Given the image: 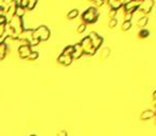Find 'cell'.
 <instances>
[{
    "mask_svg": "<svg viewBox=\"0 0 156 136\" xmlns=\"http://www.w3.org/2000/svg\"><path fill=\"white\" fill-rule=\"evenodd\" d=\"M82 18H83V20H84L85 22H87V23L95 22L98 19V11H97V9L93 8V7L88 8L86 11L83 13Z\"/></svg>",
    "mask_w": 156,
    "mask_h": 136,
    "instance_id": "6da1fadb",
    "label": "cell"
},
{
    "mask_svg": "<svg viewBox=\"0 0 156 136\" xmlns=\"http://www.w3.org/2000/svg\"><path fill=\"white\" fill-rule=\"evenodd\" d=\"M49 35H50V31L48 30V28L46 26H40L33 31L32 38L39 39V41H46V39H48Z\"/></svg>",
    "mask_w": 156,
    "mask_h": 136,
    "instance_id": "7a4b0ae2",
    "label": "cell"
},
{
    "mask_svg": "<svg viewBox=\"0 0 156 136\" xmlns=\"http://www.w3.org/2000/svg\"><path fill=\"white\" fill-rule=\"evenodd\" d=\"M88 37L90 38V41H91V45H92V47L95 48L96 50L101 46V44L103 42V38L100 36V35H98L96 32H91L89 33V35H88Z\"/></svg>",
    "mask_w": 156,
    "mask_h": 136,
    "instance_id": "3957f363",
    "label": "cell"
},
{
    "mask_svg": "<svg viewBox=\"0 0 156 136\" xmlns=\"http://www.w3.org/2000/svg\"><path fill=\"white\" fill-rule=\"evenodd\" d=\"M141 4V1H127L126 3H124V11L128 13H134L136 10H138L139 6Z\"/></svg>",
    "mask_w": 156,
    "mask_h": 136,
    "instance_id": "277c9868",
    "label": "cell"
},
{
    "mask_svg": "<svg viewBox=\"0 0 156 136\" xmlns=\"http://www.w3.org/2000/svg\"><path fill=\"white\" fill-rule=\"evenodd\" d=\"M153 4H154V1H152V0H145V1H142L141 4L139 6L138 10L141 13L143 14H147L151 11V9H152L153 7Z\"/></svg>",
    "mask_w": 156,
    "mask_h": 136,
    "instance_id": "5b68a950",
    "label": "cell"
},
{
    "mask_svg": "<svg viewBox=\"0 0 156 136\" xmlns=\"http://www.w3.org/2000/svg\"><path fill=\"white\" fill-rule=\"evenodd\" d=\"M18 52H19L20 58L28 59L29 54L32 52V50H31V47L29 45H21V46H19V48H18Z\"/></svg>",
    "mask_w": 156,
    "mask_h": 136,
    "instance_id": "8992f818",
    "label": "cell"
},
{
    "mask_svg": "<svg viewBox=\"0 0 156 136\" xmlns=\"http://www.w3.org/2000/svg\"><path fill=\"white\" fill-rule=\"evenodd\" d=\"M73 48H74V51L72 52V54H71L72 60H73V59H79V58H81L82 54L84 53V51H83V48H82V46L80 45V43L73 45Z\"/></svg>",
    "mask_w": 156,
    "mask_h": 136,
    "instance_id": "52a82bcc",
    "label": "cell"
},
{
    "mask_svg": "<svg viewBox=\"0 0 156 136\" xmlns=\"http://www.w3.org/2000/svg\"><path fill=\"white\" fill-rule=\"evenodd\" d=\"M153 116H155L154 111H152V110H145V111H143V112L141 113V115H140V118H141V120H147V119L152 118Z\"/></svg>",
    "mask_w": 156,
    "mask_h": 136,
    "instance_id": "ba28073f",
    "label": "cell"
},
{
    "mask_svg": "<svg viewBox=\"0 0 156 136\" xmlns=\"http://www.w3.org/2000/svg\"><path fill=\"white\" fill-rule=\"evenodd\" d=\"M107 3H108V6L111 7L112 10H116V11L118 9H120L124 4V2L119 1V0H111V1H108Z\"/></svg>",
    "mask_w": 156,
    "mask_h": 136,
    "instance_id": "9c48e42d",
    "label": "cell"
},
{
    "mask_svg": "<svg viewBox=\"0 0 156 136\" xmlns=\"http://www.w3.org/2000/svg\"><path fill=\"white\" fill-rule=\"evenodd\" d=\"M149 21V18L147 16H142V17H140L138 19V21H137V26L140 27V28H144L145 26H147V23Z\"/></svg>",
    "mask_w": 156,
    "mask_h": 136,
    "instance_id": "30bf717a",
    "label": "cell"
},
{
    "mask_svg": "<svg viewBox=\"0 0 156 136\" xmlns=\"http://www.w3.org/2000/svg\"><path fill=\"white\" fill-rule=\"evenodd\" d=\"M6 51H7V44L4 42L0 43V60H2L6 55Z\"/></svg>",
    "mask_w": 156,
    "mask_h": 136,
    "instance_id": "8fae6325",
    "label": "cell"
},
{
    "mask_svg": "<svg viewBox=\"0 0 156 136\" xmlns=\"http://www.w3.org/2000/svg\"><path fill=\"white\" fill-rule=\"evenodd\" d=\"M24 10H25V9L21 8L20 6H16V9H15V15L21 18V17L23 16V14H24Z\"/></svg>",
    "mask_w": 156,
    "mask_h": 136,
    "instance_id": "7c38bea8",
    "label": "cell"
},
{
    "mask_svg": "<svg viewBox=\"0 0 156 136\" xmlns=\"http://www.w3.org/2000/svg\"><path fill=\"white\" fill-rule=\"evenodd\" d=\"M73 51H74V48H73V46H67V47L63 50V52H62V54H63V55H71Z\"/></svg>",
    "mask_w": 156,
    "mask_h": 136,
    "instance_id": "4fadbf2b",
    "label": "cell"
},
{
    "mask_svg": "<svg viewBox=\"0 0 156 136\" xmlns=\"http://www.w3.org/2000/svg\"><path fill=\"white\" fill-rule=\"evenodd\" d=\"M77 15H79V11H77L76 9H72L71 11L68 12V14H67V17L68 18H74L76 17Z\"/></svg>",
    "mask_w": 156,
    "mask_h": 136,
    "instance_id": "5bb4252c",
    "label": "cell"
},
{
    "mask_svg": "<svg viewBox=\"0 0 156 136\" xmlns=\"http://www.w3.org/2000/svg\"><path fill=\"white\" fill-rule=\"evenodd\" d=\"M132 27V21H127V20H124L122 22V30H124V31H126V30L131 29Z\"/></svg>",
    "mask_w": 156,
    "mask_h": 136,
    "instance_id": "9a60e30c",
    "label": "cell"
},
{
    "mask_svg": "<svg viewBox=\"0 0 156 136\" xmlns=\"http://www.w3.org/2000/svg\"><path fill=\"white\" fill-rule=\"evenodd\" d=\"M110 53H111L110 48H107V47L103 48L102 52H101V57H102V59H106V58L108 57V55H110Z\"/></svg>",
    "mask_w": 156,
    "mask_h": 136,
    "instance_id": "2e32d148",
    "label": "cell"
},
{
    "mask_svg": "<svg viewBox=\"0 0 156 136\" xmlns=\"http://www.w3.org/2000/svg\"><path fill=\"white\" fill-rule=\"evenodd\" d=\"M149 34H150V32L148 31V30L141 29V30H140V32H139V36H140V37H142V38H144V37H147Z\"/></svg>",
    "mask_w": 156,
    "mask_h": 136,
    "instance_id": "e0dca14e",
    "label": "cell"
},
{
    "mask_svg": "<svg viewBox=\"0 0 156 136\" xmlns=\"http://www.w3.org/2000/svg\"><path fill=\"white\" fill-rule=\"evenodd\" d=\"M36 3H37V1L36 0H29V2H28V9L29 10H32V9H34V7L36 6Z\"/></svg>",
    "mask_w": 156,
    "mask_h": 136,
    "instance_id": "ac0fdd59",
    "label": "cell"
},
{
    "mask_svg": "<svg viewBox=\"0 0 156 136\" xmlns=\"http://www.w3.org/2000/svg\"><path fill=\"white\" fill-rule=\"evenodd\" d=\"M72 62V58H71V55H65V60H64V65H69L70 63Z\"/></svg>",
    "mask_w": 156,
    "mask_h": 136,
    "instance_id": "d6986e66",
    "label": "cell"
},
{
    "mask_svg": "<svg viewBox=\"0 0 156 136\" xmlns=\"http://www.w3.org/2000/svg\"><path fill=\"white\" fill-rule=\"evenodd\" d=\"M37 58H38V53L36 52V51H32V52L29 54V57H28L29 60H36Z\"/></svg>",
    "mask_w": 156,
    "mask_h": 136,
    "instance_id": "ffe728a7",
    "label": "cell"
},
{
    "mask_svg": "<svg viewBox=\"0 0 156 136\" xmlns=\"http://www.w3.org/2000/svg\"><path fill=\"white\" fill-rule=\"evenodd\" d=\"M4 34H6V24H0V39H2Z\"/></svg>",
    "mask_w": 156,
    "mask_h": 136,
    "instance_id": "44dd1931",
    "label": "cell"
},
{
    "mask_svg": "<svg viewBox=\"0 0 156 136\" xmlns=\"http://www.w3.org/2000/svg\"><path fill=\"white\" fill-rule=\"evenodd\" d=\"M85 29H86V23H81V24H79V27H77V32L82 33L85 31Z\"/></svg>",
    "mask_w": 156,
    "mask_h": 136,
    "instance_id": "7402d4cb",
    "label": "cell"
},
{
    "mask_svg": "<svg viewBox=\"0 0 156 136\" xmlns=\"http://www.w3.org/2000/svg\"><path fill=\"white\" fill-rule=\"evenodd\" d=\"M117 22L118 21H117L116 18H112L111 20H110V22H108V27H110V28H114L117 24Z\"/></svg>",
    "mask_w": 156,
    "mask_h": 136,
    "instance_id": "603a6c76",
    "label": "cell"
},
{
    "mask_svg": "<svg viewBox=\"0 0 156 136\" xmlns=\"http://www.w3.org/2000/svg\"><path fill=\"white\" fill-rule=\"evenodd\" d=\"M116 14H117V11H116V10H112V9H111V11L108 12V16H110L111 19H112V18H115Z\"/></svg>",
    "mask_w": 156,
    "mask_h": 136,
    "instance_id": "cb8c5ba5",
    "label": "cell"
},
{
    "mask_svg": "<svg viewBox=\"0 0 156 136\" xmlns=\"http://www.w3.org/2000/svg\"><path fill=\"white\" fill-rule=\"evenodd\" d=\"M28 2H29V0H21V1H20V7L23 8V9H27Z\"/></svg>",
    "mask_w": 156,
    "mask_h": 136,
    "instance_id": "d4e9b609",
    "label": "cell"
},
{
    "mask_svg": "<svg viewBox=\"0 0 156 136\" xmlns=\"http://www.w3.org/2000/svg\"><path fill=\"white\" fill-rule=\"evenodd\" d=\"M104 3V1H102V0H100V1H95V4H96V6H102V4Z\"/></svg>",
    "mask_w": 156,
    "mask_h": 136,
    "instance_id": "484cf974",
    "label": "cell"
},
{
    "mask_svg": "<svg viewBox=\"0 0 156 136\" xmlns=\"http://www.w3.org/2000/svg\"><path fill=\"white\" fill-rule=\"evenodd\" d=\"M59 136H67V133L65 132V131H61L60 134H59Z\"/></svg>",
    "mask_w": 156,
    "mask_h": 136,
    "instance_id": "4316f807",
    "label": "cell"
},
{
    "mask_svg": "<svg viewBox=\"0 0 156 136\" xmlns=\"http://www.w3.org/2000/svg\"><path fill=\"white\" fill-rule=\"evenodd\" d=\"M153 99H154L155 101H156V90H155V92L153 93Z\"/></svg>",
    "mask_w": 156,
    "mask_h": 136,
    "instance_id": "83f0119b",
    "label": "cell"
},
{
    "mask_svg": "<svg viewBox=\"0 0 156 136\" xmlns=\"http://www.w3.org/2000/svg\"><path fill=\"white\" fill-rule=\"evenodd\" d=\"M30 136H36V135H30Z\"/></svg>",
    "mask_w": 156,
    "mask_h": 136,
    "instance_id": "f1b7e54d",
    "label": "cell"
}]
</instances>
